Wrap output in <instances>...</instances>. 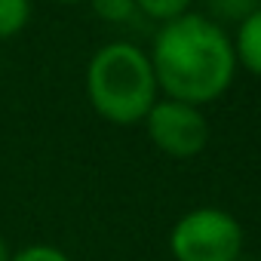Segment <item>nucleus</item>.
Listing matches in <instances>:
<instances>
[{"label":"nucleus","instance_id":"nucleus-1","mask_svg":"<svg viewBox=\"0 0 261 261\" xmlns=\"http://www.w3.org/2000/svg\"><path fill=\"white\" fill-rule=\"evenodd\" d=\"M151 68L166 98L203 108L221 98L233 83V40L212 19L185 13L160 25L151 46Z\"/></svg>","mask_w":261,"mask_h":261},{"label":"nucleus","instance_id":"nucleus-2","mask_svg":"<svg viewBox=\"0 0 261 261\" xmlns=\"http://www.w3.org/2000/svg\"><path fill=\"white\" fill-rule=\"evenodd\" d=\"M157 77L151 68V56L136 43H105L92 53L86 65V95L92 111L114 123L133 126L148 117L157 101Z\"/></svg>","mask_w":261,"mask_h":261},{"label":"nucleus","instance_id":"nucleus-3","mask_svg":"<svg viewBox=\"0 0 261 261\" xmlns=\"http://www.w3.org/2000/svg\"><path fill=\"white\" fill-rule=\"evenodd\" d=\"M175 261H237L243 252V224L218 206L185 212L169 230Z\"/></svg>","mask_w":261,"mask_h":261},{"label":"nucleus","instance_id":"nucleus-4","mask_svg":"<svg viewBox=\"0 0 261 261\" xmlns=\"http://www.w3.org/2000/svg\"><path fill=\"white\" fill-rule=\"evenodd\" d=\"M142 123L148 129V139L157 145V151H163L172 160H191L209 142V123L203 111L188 101L157 98Z\"/></svg>","mask_w":261,"mask_h":261},{"label":"nucleus","instance_id":"nucleus-5","mask_svg":"<svg viewBox=\"0 0 261 261\" xmlns=\"http://www.w3.org/2000/svg\"><path fill=\"white\" fill-rule=\"evenodd\" d=\"M233 56L237 68L243 65L249 74L261 77V10H252L240 22V31L233 37Z\"/></svg>","mask_w":261,"mask_h":261},{"label":"nucleus","instance_id":"nucleus-6","mask_svg":"<svg viewBox=\"0 0 261 261\" xmlns=\"http://www.w3.org/2000/svg\"><path fill=\"white\" fill-rule=\"evenodd\" d=\"M31 22V0H0V40L19 37Z\"/></svg>","mask_w":261,"mask_h":261},{"label":"nucleus","instance_id":"nucleus-7","mask_svg":"<svg viewBox=\"0 0 261 261\" xmlns=\"http://www.w3.org/2000/svg\"><path fill=\"white\" fill-rule=\"evenodd\" d=\"M191 4L194 0H136L139 13H145V16L157 19V22H172V19L185 16Z\"/></svg>","mask_w":261,"mask_h":261},{"label":"nucleus","instance_id":"nucleus-8","mask_svg":"<svg viewBox=\"0 0 261 261\" xmlns=\"http://www.w3.org/2000/svg\"><path fill=\"white\" fill-rule=\"evenodd\" d=\"M89 4H92L95 16H101L105 22H126L139 13L136 0H89Z\"/></svg>","mask_w":261,"mask_h":261},{"label":"nucleus","instance_id":"nucleus-9","mask_svg":"<svg viewBox=\"0 0 261 261\" xmlns=\"http://www.w3.org/2000/svg\"><path fill=\"white\" fill-rule=\"evenodd\" d=\"M10 261H71L59 246H49V243H34V246H25L19 249L16 255H10Z\"/></svg>","mask_w":261,"mask_h":261},{"label":"nucleus","instance_id":"nucleus-10","mask_svg":"<svg viewBox=\"0 0 261 261\" xmlns=\"http://www.w3.org/2000/svg\"><path fill=\"white\" fill-rule=\"evenodd\" d=\"M10 255H13V252H10V246L4 243V237H0V261H10Z\"/></svg>","mask_w":261,"mask_h":261},{"label":"nucleus","instance_id":"nucleus-11","mask_svg":"<svg viewBox=\"0 0 261 261\" xmlns=\"http://www.w3.org/2000/svg\"><path fill=\"white\" fill-rule=\"evenodd\" d=\"M59 4H83V0H59Z\"/></svg>","mask_w":261,"mask_h":261},{"label":"nucleus","instance_id":"nucleus-12","mask_svg":"<svg viewBox=\"0 0 261 261\" xmlns=\"http://www.w3.org/2000/svg\"><path fill=\"white\" fill-rule=\"evenodd\" d=\"M258 261H261V258H258Z\"/></svg>","mask_w":261,"mask_h":261}]
</instances>
